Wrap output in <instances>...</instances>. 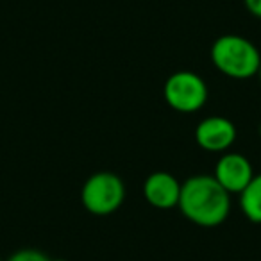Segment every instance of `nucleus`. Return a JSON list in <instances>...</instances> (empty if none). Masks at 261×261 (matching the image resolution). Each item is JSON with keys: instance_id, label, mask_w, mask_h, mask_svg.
Returning <instances> with one entry per match:
<instances>
[{"instance_id": "1", "label": "nucleus", "mask_w": 261, "mask_h": 261, "mask_svg": "<svg viewBox=\"0 0 261 261\" xmlns=\"http://www.w3.org/2000/svg\"><path fill=\"white\" fill-rule=\"evenodd\" d=\"M177 207L195 225L217 227L231 213V193L222 188L213 174H197L181 185Z\"/></svg>"}, {"instance_id": "2", "label": "nucleus", "mask_w": 261, "mask_h": 261, "mask_svg": "<svg viewBox=\"0 0 261 261\" xmlns=\"http://www.w3.org/2000/svg\"><path fill=\"white\" fill-rule=\"evenodd\" d=\"M210 58L218 72L238 81L257 75L261 63L257 47L249 38L240 34H224L217 38L211 45Z\"/></svg>"}, {"instance_id": "3", "label": "nucleus", "mask_w": 261, "mask_h": 261, "mask_svg": "<svg viewBox=\"0 0 261 261\" xmlns=\"http://www.w3.org/2000/svg\"><path fill=\"white\" fill-rule=\"evenodd\" d=\"M125 200V185L115 172H95L81 188V202L84 210L97 217H106L118 210Z\"/></svg>"}, {"instance_id": "4", "label": "nucleus", "mask_w": 261, "mask_h": 261, "mask_svg": "<svg viewBox=\"0 0 261 261\" xmlns=\"http://www.w3.org/2000/svg\"><path fill=\"white\" fill-rule=\"evenodd\" d=\"M207 84L199 73L174 72L163 86L165 102L177 113H195L207 102Z\"/></svg>"}, {"instance_id": "5", "label": "nucleus", "mask_w": 261, "mask_h": 261, "mask_svg": "<svg viewBox=\"0 0 261 261\" xmlns=\"http://www.w3.org/2000/svg\"><path fill=\"white\" fill-rule=\"evenodd\" d=\"M236 125L229 118L220 115L207 116L195 127V142L207 152H227L236 142Z\"/></svg>"}, {"instance_id": "6", "label": "nucleus", "mask_w": 261, "mask_h": 261, "mask_svg": "<svg viewBox=\"0 0 261 261\" xmlns=\"http://www.w3.org/2000/svg\"><path fill=\"white\" fill-rule=\"evenodd\" d=\"M254 175L256 174H254L252 163L249 161V158L240 152H224L215 165L213 172V177L231 195L232 193L240 195L252 181Z\"/></svg>"}, {"instance_id": "7", "label": "nucleus", "mask_w": 261, "mask_h": 261, "mask_svg": "<svg viewBox=\"0 0 261 261\" xmlns=\"http://www.w3.org/2000/svg\"><path fill=\"white\" fill-rule=\"evenodd\" d=\"M181 185L170 172H152L143 182V197L156 210H172L179 204Z\"/></svg>"}, {"instance_id": "8", "label": "nucleus", "mask_w": 261, "mask_h": 261, "mask_svg": "<svg viewBox=\"0 0 261 261\" xmlns=\"http://www.w3.org/2000/svg\"><path fill=\"white\" fill-rule=\"evenodd\" d=\"M242 213L254 224H261V174L254 175L247 188L240 193Z\"/></svg>"}, {"instance_id": "9", "label": "nucleus", "mask_w": 261, "mask_h": 261, "mask_svg": "<svg viewBox=\"0 0 261 261\" xmlns=\"http://www.w3.org/2000/svg\"><path fill=\"white\" fill-rule=\"evenodd\" d=\"M4 261H50V257L47 256L45 252L36 249H22L13 252L8 259Z\"/></svg>"}, {"instance_id": "10", "label": "nucleus", "mask_w": 261, "mask_h": 261, "mask_svg": "<svg viewBox=\"0 0 261 261\" xmlns=\"http://www.w3.org/2000/svg\"><path fill=\"white\" fill-rule=\"evenodd\" d=\"M247 11L256 18H261V0H243Z\"/></svg>"}, {"instance_id": "11", "label": "nucleus", "mask_w": 261, "mask_h": 261, "mask_svg": "<svg viewBox=\"0 0 261 261\" xmlns=\"http://www.w3.org/2000/svg\"><path fill=\"white\" fill-rule=\"evenodd\" d=\"M50 261H68V259H63V257H56V259H52L50 257Z\"/></svg>"}, {"instance_id": "12", "label": "nucleus", "mask_w": 261, "mask_h": 261, "mask_svg": "<svg viewBox=\"0 0 261 261\" xmlns=\"http://www.w3.org/2000/svg\"><path fill=\"white\" fill-rule=\"evenodd\" d=\"M257 77H259V81H261V63H259V70H257Z\"/></svg>"}, {"instance_id": "13", "label": "nucleus", "mask_w": 261, "mask_h": 261, "mask_svg": "<svg viewBox=\"0 0 261 261\" xmlns=\"http://www.w3.org/2000/svg\"><path fill=\"white\" fill-rule=\"evenodd\" d=\"M257 135L261 136V123H259V127H257Z\"/></svg>"}, {"instance_id": "14", "label": "nucleus", "mask_w": 261, "mask_h": 261, "mask_svg": "<svg viewBox=\"0 0 261 261\" xmlns=\"http://www.w3.org/2000/svg\"><path fill=\"white\" fill-rule=\"evenodd\" d=\"M0 261H4V259H2V257H0Z\"/></svg>"}]
</instances>
